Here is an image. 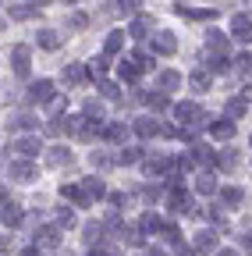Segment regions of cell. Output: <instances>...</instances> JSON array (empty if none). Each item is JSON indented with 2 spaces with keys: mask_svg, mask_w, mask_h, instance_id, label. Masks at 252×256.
<instances>
[{
  "mask_svg": "<svg viewBox=\"0 0 252 256\" xmlns=\"http://www.w3.org/2000/svg\"><path fill=\"white\" fill-rule=\"evenodd\" d=\"M50 96H53V82L50 78H39L28 86V104H50Z\"/></svg>",
  "mask_w": 252,
  "mask_h": 256,
  "instance_id": "obj_1",
  "label": "cell"
},
{
  "mask_svg": "<svg viewBox=\"0 0 252 256\" xmlns=\"http://www.w3.org/2000/svg\"><path fill=\"white\" fill-rule=\"evenodd\" d=\"M0 220L18 224V220H21V206H18V203H11L7 196H0Z\"/></svg>",
  "mask_w": 252,
  "mask_h": 256,
  "instance_id": "obj_2",
  "label": "cell"
},
{
  "mask_svg": "<svg viewBox=\"0 0 252 256\" xmlns=\"http://www.w3.org/2000/svg\"><path fill=\"white\" fill-rule=\"evenodd\" d=\"M174 114H178V121H185V124L203 121V110H199L196 104H178V107H174Z\"/></svg>",
  "mask_w": 252,
  "mask_h": 256,
  "instance_id": "obj_3",
  "label": "cell"
},
{
  "mask_svg": "<svg viewBox=\"0 0 252 256\" xmlns=\"http://www.w3.org/2000/svg\"><path fill=\"white\" fill-rule=\"evenodd\" d=\"M11 150H14V153H21V156H36V153H43V142H39L36 136H28V139H18Z\"/></svg>",
  "mask_w": 252,
  "mask_h": 256,
  "instance_id": "obj_4",
  "label": "cell"
},
{
  "mask_svg": "<svg viewBox=\"0 0 252 256\" xmlns=\"http://www.w3.org/2000/svg\"><path fill=\"white\" fill-rule=\"evenodd\" d=\"M11 178H18V182H32V178H36V168L28 164V160H14V164H11Z\"/></svg>",
  "mask_w": 252,
  "mask_h": 256,
  "instance_id": "obj_5",
  "label": "cell"
},
{
  "mask_svg": "<svg viewBox=\"0 0 252 256\" xmlns=\"http://www.w3.org/2000/svg\"><path fill=\"white\" fill-rule=\"evenodd\" d=\"M231 32L238 36V43H249V40H252V22L242 14V18H235V22H231Z\"/></svg>",
  "mask_w": 252,
  "mask_h": 256,
  "instance_id": "obj_6",
  "label": "cell"
},
{
  "mask_svg": "<svg viewBox=\"0 0 252 256\" xmlns=\"http://www.w3.org/2000/svg\"><path fill=\"white\" fill-rule=\"evenodd\" d=\"M60 196L71 200V203H78V206L89 203V196H85V188H82V185H60Z\"/></svg>",
  "mask_w": 252,
  "mask_h": 256,
  "instance_id": "obj_7",
  "label": "cell"
},
{
  "mask_svg": "<svg viewBox=\"0 0 252 256\" xmlns=\"http://www.w3.org/2000/svg\"><path fill=\"white\" fill-rule=\"evenodd\" d=\"M153 50H156V54H174V50H178V43H174V32H160V36L153 40Z\"/></svg>",
  "mask_w": 252,
  "mask_h": 256,
  "instance_id": "obj_8",
  "label": "cell"
},
{
  "mask_svg": "<svg viewBox=\"0 0 252 256\" xmlns=\"http://www.w3.org/2000/svg\"><path fill=\"white\" fill-rule=\"evenodd\" d=\"M11 60H14V75H28V50L25 46H14Z\"/></svg>",
  "mask_w": 252,
  "mask_h": 256,
  "instance_id": "obj_9",
  "label": "cell"
},
{
  "mask_svg": "<svg viewBox=\"0 0 252 256\" xmlns=\"http://www.w3.org/2000/svg\"><path fill=\"white\" fill-rule=\"evenodd\" d=\"M60 242V228H39L36 232V246H57Z\"/></svg>",
  "mask_w": 252,
  "mask_h": 256,
  "instance_id": "obj_10",
  "label": "cell"
},
{
  "mask_svg": "<svg viewBox=\"0 0 252 256\" xmlns=\"http://www.w3.org/2000/svg\"><path fill=\"white\" fill-rule=\"evenodd\" d=\"M89 75H85V68H82V64H71V68H64V82L68 86H82Z\"/></svg>",
  "mask_w": 252,
  "mask_h": 256,
  "instance_id": "obj_11",
  "label": "cell"
},
{
  "mask_svg": "<svg viewBox=\"0 0 252 256\" xmlns=\"http://www.w3.org/2000/svg\"><path fill=\"white\" fill-rule=\"evenodd\" d=\"M135 132H139L142 139H149V136H156V132H160V124H156L153 118H139V121H135Z\"/></svg>",
  "mask_w": 252,
  "mask_h": 256,
  "instance_id": "obj_12",
  "label": "cell"
},
{
  "mask_svg": "<svg viewBox=\"0 0 252 256\" xmlns=\"http://www.w3.org/2000/svg\"><path fill=\"white\" fill-rule=\"evenodd\" d=\"M82 188H85V196H89V200H100L103 192H107V185H103L100 178H85V185H82Z\"/></svg>",
  "mask_w": 252,
  "mask_h": 256,
  "instance_id": "obj_13",
  "label": "cell"
},
{
  "mask_svg": "<svg viewBox=\"0 0 252 256\" xmlns=\"http://www.w3.org/2000/svg\"><path fill=\"white\" fill-rule=\"evenodd\" d=\"M39 46H43V50H57V46H60V36H57V32H50V28H43V32H39Z\"/></svg>",
  "mask_w": 252,
  "mask_h": 256,
  "instance_id": "obj_14",
  "label": "cell"
},
{
  "mask_svg": "<svg viewBox=\"0 0 252 256\" xmlns=\"http://www.w3.org/2000/svg\"><path fill=\"white\" fill-rule=\"evenodd\" d=\"M117 75H121L124 82H135V78H139V68H135V60H121V68H117Z\"/></svg>",
  "mask_w": 252,
  "mask_h": 256,
  "instance_id": "obj_15",
  "label": "cell"
},
{
  "mask_svg": "<svg viewBox=\"0 0 252 256\" xmlns=\"http://www.w3.org/2000/svg\"><path fill=\"white\" fill-rule=\"evenodd\" d=\"M210 132H213L217 139H231V136H235V124H231V121H217Z\"/></svg>",
  "mask_w": 252,
  "mask_h": 256,
  "instance_id": "obj_16",
  "label": "cell"
},
{
  "mask_svg": "<svg viewBox=\"0 0 252 256\" xmlns=\"http://www.w3.org/2000/svg\"><path fill=\"white\" fill-rule=\"evenodd\" d=\"M103 136H107L110 142H121L124 136H128V124H110V128H103Z\"/></svg>",
  "mask_w": 252,
  "mask_h": 256,
  "instance_id": "obj_17",
  "label": "cell"
},
{
  "mask_svg": "<svg viewBox=\"0 0 252 256\" xmlns=\"http://www.w3.org/2000/svg\"><path fill=\"white\" fill-rule=\"evenodd\" d=\"M178 14H188V18H217V11H206V8H181V4H178Z\"/></svg>",
  "mask_w": 252,
  "mask_h": 256,
  "instance_id": "obj_18",
  "label": "cell"
},
{
  "mask_svg": "<svg viewBox=\"0 0 252 256\" xmlns=\"http://www.w3.org/2000/svg\"><path fill=\"white\" fill-rule=\"evenodd\" d=\"M196 249H217V235L213 232H199L196 235Z\"/></svg>",
  "mask_w": 252,
  "mask_h": 256,
  "instance_id": "obj_19",
  "label": "cell"
},
{
  "mask_svg": "<svg viewBox=\"0 0 252 256\" xmlns=\"http://www.w3.org/2000/svg\"><path fill=\"white\" fill-rule=\"evenodd\" d=\"M85 238H89L92 246H100V242H103V224H85Z\"/></svg>",
  "mask_w": 252,
  "mask_h": 256,
  "instance_id": "obj_20",
  "label": "cell"
},
{
  "mask_svg": "<svg viewBox=\"0 0 252 256\" xmlns=\"http://www.w3.org/2000/svg\"><path fill=\"white\" fill-rule=\"evenodd\" d=\"M36 11H39V4H14V8H11L14 18H32Z\"/></svg>",
  "mask_w": 252,
  "mask_h": 256,
  "instance_id": "obj_21",
  "label": "cell"
},
{
  "mask_svg": "<svg viewBox=\"0 0 252 256\" xmlns=\"http://www.w3.org/2000/svg\"><path fill=\"white\" fill-rule=\"evenodd\" d=\"M121 164H139V160H142V150H135V146H128V150H121Z\"/></svg>",
  "mask_w": 252,
  "mask_h": 256,
  "instance_id": "obj_22",
  "label": "cell"
},
{
  "mask_svg": "<svg viewBox=\"0 0 252 256\" xmlns=\"http://www.w3.org/2000/svg\"><path fill=\"white\" fill-rule=\"evenodd\" d=\"M121 46H124V36H121V32H110V36H107V46H103V50H107V54H117Z\"/></svg>",
  "mask_w": 252,
  "mask_h": 256,
  "instance_id": "obj_23",
  "label": "cell"
},
{
  "mask_svg": "<svg viewBox=\"0 0 252 256\" xmlns=\"http://www.w3.org/2000/svg\"><path fill=\"white\" fill-rule=\"evenodd\" d=\"M160 86H164V89H178V86H181V75H178V72H164V75H160Z\"/></svg>",
  "mask_w": 252,
  "mask_h": 256,
  "instance_id": "obj_24",
  "label": "cell"
},
{
  "mask_svg": "<svg viewBox=\"0 0 252 256\" xmlns=\"http://www.w3.org/2000/svg\"><path fill=\"white\" fill-rule=\"evenodd\" d=\"M196 160H199V164H217V153L206 150V146H196Z\"/></svg>",
  "mask_w": 252,
  "mask_h": 256,
  "instance_id": "obj_25",
  "label": "cell"
},
{
  "mask_svg": "<svg viewBox=\"0 0 252 256\" xmlns=\"http://www.w3.org/2000/svg\"><path fill=\"white\" fill-rule=\"evenodd\" d=\"M7 124H11V128H32L36 121H32V118H28V114H14V118H11Z\"/></svg>",
  "mask_w": 252,
  "mask_h": 256,
  "instance_id": "obj_26",
  "label": "cell"
},
{
  "mask_svg": "<svg viewBox=\"0 0 252 256\" xmlns=\"http://www.w3.org/2000/svg\"><path fill=\"white\" fill-rule=\"evenodd\" d=\"M199 192H217V178L213 174H199Z\"/></svg>",
  "mask_w": 252,
  "mask_h": 256,
  "instance_id": "obj_27",
  "label": "cell"
},
{
  "mask_svg": "<svg viewBox=\"0 0 252 256\" xmlns=\"http://www.w3.org/2000/svg\"><path fill=\"white\" fill-rule=\"evenodd\" d=\"M224 203L228 206H238L242 203V188H224Z\"/></svg>",
  "mask_w": 252,
  "mask_h": 256,
  "instance_id": "obj_28",
  "label": "cell"
},
{
  "mask_svg": "<svg viewBox=\"0 0 252 256\" xmlns=\"http://www.w3.org/2000/svg\"><path fill=\"white\" fill-rule=\"evenodd\" d=\"M64 160H71V153H68V150H60V146H57V150H50V164H64Z\"/></svg>",
  "mask_w": 252,
  "mask_h": 256,
  "instance_id": "obj_29",
  "label": "cell"
},
{
  "mask_svg": "<svg viewBox=\"0 0 252 256\" xmlns=\"http://www.w3.org/2000/svg\"><path fill=\"white\" fill-rule=\"evenodd\" d=\"M156 228H160V217H156V214H146V217H142V232H156Z\"/></svg>",
  "mask_w": 252,
  "mask_h": 256,
  "instance_id": "obj_30",
  "label": "cell"
},
{
  "mask_svg": "<svg viewBox=\"0 0 252 256\" xmlns=\"http://www.w3.org/2000/svg\"><path fill=\"white\" fill-rule=\"evenodd\" d=\"M206 86H210V75L206 72H196L192 75V89H206Z\"/></svg>",
  "mask_w": 252,
  "mask_h": 256,
  "instance_id": "obj_31",
  "label": "cell"
},
{
  "mask_svg": "<svg viewBox=\"0 0 252 256\" xmlns=\"http://www.w3.org/2000/svg\"><path fill=\"white\" fill-rule=\"evenodd\" d=\"M228 114H231V118H242V114H245V100H231V104H228Z\"/></svg>",
  "mask_w": 252,
  "mask_h": 256,
  "instance_id": "obj_32",
  "label": "cell"
},
{
  "mask_svg": "<svg viewBox=\"0 0 252 256\" xmlns=\"http://www.w3.org/2000/svg\"><path fill=\"white\" fill-rule=\"evenodd\" d=\"M238 72L252 75V54H242V57H238Z\"/></svg>",
  "mask_w": 252,
  "mask_h": 256,
  "instance_id": "obj_33",
  "label": "cell"
},
{
  "mask_svg": "<svg viewBox=\"0 0 252 256\" xmlns=\"http://www.w3.org/2000/svg\"><path fill=\"white\" fill-rule=\"evenodd\" d=\"M57 220H60V224H68V228H71V224H75V214H71V210H60V214H57Z\"/></svg>",
  "mask_w": 252,
  "mask_h": 256,
  "instance_id": "obj_34",
  "label": "cell"
},
{
  "mask_svg": "<svg viewBox=\"0 0 252 256\" xmlns=\"http://www.w3.org/2000/svg\"><path fill=\"white\" fill-rule=\"evenodd\" d=\"M132 36H135V40L146 36V22H135V25H132Z\"/></svg>",
  "mask_w": 252,
  "mask_h": 256,
  "instance_id": "obj_35",
  "label": "cell"
},
{
  "mask_svg": "<svg viewBox=\"0 0 252 256\" xmlns=\"http://www.w3.org/2000/svg\"><path fill=\"white\" fill-rule=\"evenodd\" d=\"M100 89H103V96H117V86H114V82H103Z\"/></svg>",
  "mask_w": 252,
  "mask_h": 256,
  "instance_id": "obj_36",
  "label": "cell"
},
{
  "mask_svg": "<svg viewBox=\"0 0 252 256\" xmlns=\"http://www.w3.org/2000/svg\"><path fill=\"white\" fill-rule=\"evenodd\" d=\"M178 256H196V252L188 249V246H178Z\"/></svg>",
  "mask_w": 252,
  "mask_h": 256,
  "instance_id": "obj_37",
  "label": "cell"
},
{
  "mask_svg": "<svg viewBox=\"0 0 252 256\" xmlns=\"http://www.w3.org/2000/svg\"><path fill=\"white\" fill-rule=\"evenodd\" d=\"M11 249V238H0V252H7Z\"/></svg>",
  "mask_w": 252,
  "mask_h": 256,
  "instance_id": "obj_38",
  "label": "cell"
},
{
  "mask_svg": "<svg viewBox=\"0 0 252 256\" xmlns=\"http://www.w3.org/2000/svg\"><path fill=\"white\" fill-rule=\"evenodd\" d=\"M245 249H249V252H252V232H249V235H245Z\"/></svg>",
  "mask_w": 252,
  "mask_h": 256,
  "instance_id": "obj_39",
  "label": "cell"
},
{
  "mask_svg": "<svg viewBox=\"0 0 252 256\" xmlns=\"http://www.w3.org/2000/svg\"><path fill=\"white\" fill-rule=\"evenodd\" d=\"M149 256H167V252L164 249H149Z\"/></svg>",
  "mask_w": 252,
  "mask_h": 256,
  "instance_id": "obj_40",
  "label": "cell"
},
{
  "mask_svg": "<svg viewBox=\"0 0 252 256\" xmlns=\"http://www.w3.org/2000/svg\"><path fill=\"white\" fill-rule=\"evenodd\" d=\"M217 256H238V252L235 249H224V252H217Z\"/></svg>",
  "mask_w": 252,
  "mask_h": 256,
  "instance_id": "obj_41",
  "label": "cell"
},
{
  "mask_svg": "<svg viewBox=\"0 0 252 256\" xmlns=\"http://www.w3.org/2000/svg\"><path fill=\"white\" fill-rule=\"evenodd\" d=\"M92 256H110V252H107V249H96V252H92Z\"/></svg>",
  "mask_w": 252,
  "mask_h": 256,
  "instance_id": "obj_42",
  "label": "cell"
},
{
  "mask_svg": "<svg viewBox=\"0 0 252 256\" xmlns=\"http://www.w3.org/2000/svg\"><path fill=\"white\" fill-rule=\"evenodd\" d=\"M245 96H249V100H252V86H249V92H245Z\"/></svg>",
  "mask_w": 252,
  "mask_h": 256,
  "instance_id": "obj_43",
  "label": "cell"
},
{
  "mask_svg": "<svg viewBox=\"0 0 252 256\" xmlns=\"http://www.w3.org/2000/svg\"><path fill=\"white\" fill-rule=\"evenodd\" d=\"M0 28H4V18H0Z\"/></svg>",
  "mask_w": 252,
  "mask_h": 256,
  "instance_id": "obj_44",
  "label": "cell"
}]
</instances>
